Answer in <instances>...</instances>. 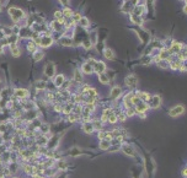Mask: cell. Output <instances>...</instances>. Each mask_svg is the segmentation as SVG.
Masks as SVG:
<instances>
[{
    "label": "cell",
    "instance_id": "1",
    "mask_svg": "<svg viewBox=\"0 0 187 178\" xmlns=\"http://www.w3.org/2000/svg\"><path fill=\"white\" fill-rule=\"evenodd\" d=\"M9 15L11 16L12 21L17 22L21 17L24 16V11H22L21 9H17V8H10L9 9Z\"/></svg>",
    "mask_w": 187,
    "mask_h": 178
},
{
    "label": "cell",
    "instance_id": "2",
    "mask_svg": "<svg viewBox=\"0 0 187 178\" xmlns=\"http://www.w3.org/2000/svg\"><path fill=\"white\" fill-rule=\"evenodd\" d=\"M183 111H185L183 106H181V105L175 106V107H172V108L169 111V116H170V117H177V116L183 113Z\"/></svg>",
    "mask_w": 187,
    "mask_h": 178
},
{
    "label": "cell",
    "instance_id": "3",
    "mask_svg": "<svg viewBox=\"0 0 187 178\" xmlns=\"http://www.w3.org/2000/svg\"><path fill=\"white\" fill-rule=\"evenodd\" d=\"M183 48H185V45H183L182 43H180V42H177V41H172L171 47H170V53H175V54H177V53L181 52Z\"/></svg>",
    "mask_w": 187,
    "mask_h": 178
},
{
    "label": "cell",
    "instance_id": "4",
    "mask_svg": "<svg viewBox=\"0 0 187 178\" xmlns=\"http://www.w3.org/2000/svg\"><path fill=\"white\" fill-rule=\"evenodd\" d=\"M94 59H91V60L89 61H86L85 64H82L81 66V70H82V73L84 74H91L94 71V68H92V65H94Z\"/></svg>",
    "mask_w": 187,
    "mask_h": 178
},
{
    "label": "cell",
    "instance_id": "5",
    "mask_svg": "<svg viewBox=\"0 0 187 178\" xmlns=\"http://www.w3.org/2000/svg\"><path fill=\"white\" fill-rule=\"evenodd\" d=\"M92 68H94V71H96L97 74H101L106 70V65H105V63H102V61H95L92 65Z\"/></svg>",
    "mask_w": 187,
    "mask_h": 178
},
{
    "label": "cell",
    "instance_id": "6",
    "mask_svg": "<svg viewBox=\"0 0 187 178\" xmlns=\"http://www.w3.org/2000/svg\"><path fill=\"white\" fill-rule=\"evenodd\" d=\"M138 84V80H137V77L134 75H129V76L126 77V85L128 87H132V89H134L135 86Z\"/></svg>",
    "mask_w": 187,
    "mask_h": 178
},
{
    "label": "cell",
    "instance_id": "7",
    "mask_svg": "<svg viewBox=\"0 0 187 178\" xmlns=\"http://www.w3.org/2000/svg\"><path fill=\"white\" fill-rule=\"evenodd\" d=\"M54 73H56V66H54V64H53V63H49V64L46 65V68H45V74L47 75V76L52 77L53 75H54Z\"/></svg>",
    "mask_w": 187,
    "mask_h": 178
},
{
    "label": "cell",
    "instance_id": "8",
    "mask_svg": "<svg viewBox=\"0 0 187 178\" xmlns=\"http://www.w3.org/2000/svg\"><path fill=\"white\" fill-rule=\"evenodd\" d=\"M148 102L150 103L151 108H158L159 106H160V103H161V98L159 97V96H153V97H150V100Z\"/></svg>",
    "mask_w": 187,
    "mask_h": 178
},
{
    "label": "cell",
    "instance_id": "9",
    "mask_svg": "<svg viewBox=\"0 0 187 178\" xmlns=\"http://www.w3.org/2000/svg\"><path fill=\"white\" fill-rule=\"evenodd\" d=\"M134 95L143 102H148L149 100H150V95H149L148 92H142V91H139V92L134 93Z\"/></svg>",
    "mask_w": 187,
    "mask_h": 178
},
{
    "label": "cell",
    "instance_id": "10",
    "mask_svg": "<svg viewBox=\"0 0 187 178\" xmlns=\"http://www.w3.org/2000/svg\"><path fill=\"white\" fill-rule=\"evenodd\" d=\"M121 93H122V89L118 87V86H116V87H113V89L111 90L110 97L112 98V100H116V98H118V96H119Z\"/></svg>",
    "mask_w": 187,
    "mask_h": 178
},
{
    "label": "cell",
    "instance_id": "11",
    "mask_svg": "<svg viewBox=\"0 0 187 178\" xmlns=\"http://www.w3.org/2000/svg\"><path fill=\"white\" fill-rule=\"evenodd\" d=\"M15 96L19 98H26L29 96V92H27V90L25 89H17L15 90Z\"/></svg>",
    "mask_w": 187,
    "mask_h": 178
},
{
    "label": "cell",
    "instance_id": "12",
    "mask_svg": "<svg viewBox=\"0 0 187 178\" xmlns=\"http://www.w3.org/2000/svg\"><path fill=\"white\" fill-rule=\"evenodd\" d=\"M103 55H105V58L108 59V60H113L114 59V53H113V50L110 48H106L105 50H103Z\"/></svg>",
    "mask_w": 187,
    "mask_h": 178
},
{
    "label": "cell",
    "instance_id": "13",
    "mask_svg": "<svg viewBox=\"0 0 187 178\" xmlns=\"http://www.w3.org/2000/svg\"><path fill=\"white\" fill-rule=\"evenodd\" d=\"M82 129H84V131L85 133H87V134H91L94 131V125H92V123H89V122H86L85 124L82 125Z\"/></svg>",
    "mask_w": 187,
    "mask_h": 178
},
{
    "label": "cell",
    "instance_id": "14",
    "mask_svg": "<svg viewBox=\"0 0 187 178\" xmlns=\"http://www.w3.org/2000/svg\"><path fill=\"white\" fill-rule=\"evenodd\" d=\"M63 84H64V76L63 75H57V76L54 77V85L57 86V87H60Z\"/></svg>",
    "mask_w": 187,
    "mask_h": 178
},
{
    "label": "cell",
    "instance_id": "15",
    "mask_svg": "<svg viewBox=\"0 0 187 178\" xmlns=\"http://www.w3.org/2000/svg\"><path fill=\"white\" fill-rule=\"evenodd\" d=\"M122 150H123V152H124L126 155H129V156H134V150L132 149V146H129V145H123Z\"/></svg>",
    "mask_w": 187,
    "mask_h": 178
},
{
    "label": "cell",
    "instance_id": "16",
    "mask_svg": "<svg viewBox=\"0 0 187 178\" xmlns=\"http://www.w3.org/2000/svg\"><path fill=\"white\" fill-rule=\"evenodd\" d=\"M58 42H59L62 45H65V47H69V45L73 44L72 39H70V38H68V37H63V38H60Z\"/></svg>",
    "mask_w": 187,
    "mask_h": 178
},
{
    "label": "cell",
    "instance_id": "17",
    "mask_svg": "<svg viewBox=\"0 0 187 178\" xmlns=\"http://www.w3.org/2000/svg\"><path fill=\"white\" fill-rule=\"evenodd\" d=\"M10 50H11V54L14 55V57H19V55L21 54L20 49L17 48L16 44H11V45H10Z\"/></svg>",
    "mask_w": 187,
    "mask_h": 178
},
{
    "label": "cell",
    "instance_id": "18",
    "mask_svg": "<svg viewBox=\"0 0 187 178\" xmlns=\"http://www.w3.org/2000/svg\"><path fill=\"white\" fill-rule=\"evenodd\" d=\"M98 80L101 81L102 84H108V81H110V77L107 76L105 73H101V74H98Z\"/></svg>",
    "mask_w": 187,
    "mask_h": 178
},
{
    "label": "cell",
    "instance_id": "19",
    "mask_svg": "<svg viewBox=\"0 0 187 178\" xmlns=\"http://www.w3.org/2000/svg\"><path fill=\"white\" fill-rule=\"evenodd\" d=\"M27 48H29L30 52H32V53L37 52V44L33 42V41H30V43L27 44Z\"/></svg>",
    "mask_w": 187,
    "mask_h": 178
},
{
    "label": "cell",
    "instance_id": "20",
    "mask_svg": "<svg viewBox=\"0 0 187 178\" xmlns=\"http://www.w3.org/2000/svg\"><path fill=\"white\" fill-rule=\"evenodd\" d=\"M110 145H111V142L108 141V140H102V141L100 142V149L107 150V149H110Z\"/></svg>",
    "mask_w": 187,
    "mask_h": 178
},
{
    "label": "cell",
    "instance_id": "21",
    "mask_svg": "<svg viewBox=\"0 0 187 178\" xmlns=\"http://www.w3.org/2000/svg\"><path fill=\"white\" fill-rule=\"evenodd\" d=\"M130 20H132V22H134V24L137 25H142V19H140V16H137V15H130Z\"/></svg>",
    "mask_w": 187,
    "mask_h": 178
},
{
    "label": "cell",
    "instance_id": "22",
    "mask_svg": "<svg viewBox=\"0 0 187 178\" xmlns=\"http://www.w3.org/2000/svg\"><path fill=\"white\" fill-rule=\"evenodd\" d=\"M79 25L81 26V27H87L90 25L89 20L86 19V17H80V20H79Z\"/></svg>",
    "mask_w": 187,
    "mask_h": 178
},
{
    "label": "cell",
    "instance_id": "23",
    "mask_svg": "<svg viewBox=\"0 0 187 178\" xmlns=\"http://www.w3.org/2000/svg\"><path fill=\"white\" fill-rule=\"evenodd\" d=\"M62 12H63V15H64L65 19H68V17H72V15H73V11H72V9H69V8H65Z\"/></svg>",
    "mask_w": 187,
    "mask_h": 178
},
{
    "label": "cell",
    "instance_id": "24",
    "mask_svg": "<svg viewBox=\"0 0 187 178\" xmlns=\"http://www.w3.org/2000/svg\"><path fill=\"white\" fill-rule=\"evenodd\" d=\"M144 9H145V6H143V5H139V6H137V8L134 9V15H137V16H140Z\"/></svg>",
    "mask_w": 187,
    "mask_h": 178
},
{
    "label": "cell",
    "instance_id": "25",
    "mask_svg": "<svg viewBox=\"0 0 187 178\" xmlns=\"http://www.w3.org/2000/svg\"><path fill=\"white\" fill-rule=\"evenodd\" d=\"M43 53L42 52H35V54H33V58H35V60H41L42 58H43Z\"/></svg>",
    "mask_w": 187,
    "mask_h": 178
},
{
    "label": "cell",
    "instance_id": "26",
    "mask_svg": "<svg viewBox=\"0 0 187 178\" xmlns=\"http://www.w3.org/2000/svg\"><path fill=\"white\" fill-rule=\"evenodd\" d=\"M72 20H73V22H79V20H80V14L79 12H73V15H72Z\"/></svg>",
    "mask_w": 187,
    "mask_h": 178
},
{
    "label": "cell",
    "instance_id": "27",
    "mask_svg": "<svg viewBox=\"0 0 187 178\" xmlns=\"http://www.w3.org/2000/svg\"><path fill=\"white\" fill-rule=\"evenodd\" d=\"M74 80L75 81H79V82H80V81L82 80V76H81V74L79 73V71H75V73H74Z\"/></svg>",
    "mask_w": 187,
    "mask_h": 178
},
{
    "label": "cell",
    "instance_id": "28",
    "mask_svg": "<svg viewBox=\"0 0 187 178\" xmlns=\"http://www.w3.org/2000/svg\"><path fill=\"white\" fill-rule=\"evenodd\" d=\"M107 120L110 122V123H112V124H113V123H116V122H117V114L112 113L110 117H108V119H107Z\"/></svg>",
    "mask_w": 187,
    "mask_h": 178
},
{
    "label": "cell",
    "instance_id": "29",
    "mask_svg": "<svg viewBox=\"0 0 187 178\" xmlns=\"http://www.w3.org/2000/svg\"><path fill=\"white\" fill-rule=\"evenodd\" d=\"M82 45H84V48L85 49H89L90 47H91V42H90V39H85L84 42H82Z\"/></svg>",
    "mask_w": 187,
    "mask_h": 178
},
{
    "label": "cell",
    "instance_id": "30",
    "mask_svg": "<svg viewBox=\"0 0 187 178\" xmlns=\"http://www.w3.org/2000/svg\"><path fill=\"white\" fill-rule=\"evenodd\" d=\"M37 87H38L40 90H45V89H46V82H45V81H41V82H38V84H37Z\"/></svg>",
    "mask_w": 187,
    "mask_h": 178
},
{
    "label": "cell",
    "instance_id": "31",
    "mask_svg": "<svg viewBox=\"0 0 187 178\" xmlns=\"http://www.w3.org/2000/svg\"><path fill=\"white\" fill-rule=\"evenodd\" d=\"M58 167H59L60 170H64L65 167H67V163H65V162H59V163H58Z\"/></svg>",
    "mask_w": 187,
    "mask_h": 178
},
{
    "label": "cell",
    "instance_id": "32",
    "mask_svg": "<svg viewBox=\"0 0 187 178\" xmlns=\"http://www.w3.org/2000/svg\"><path fill=\"white\" fill-rule=\"evenodd\" d=\"M68 118H69V120H70V122H74L75 119H76V116H75V114H72V113H70V116H69Z\"/></svg>",
    "mask_w": 187,
    "mask_h": 178
},
{
    "label": "cell",
    "instance_id": "33",
    "mask_svg": "<svg viewBox=\"0 0 187 178\" xmlns=\"http://www.w3.org/2000/svg\"><path fill=\"white\" fill-rule=\"evenodd\" d=\"M42 131H43V133H47V131H48V125H47V124L42 125Z\"/></svg>",
    "mask_w": 187,
    "mask_h": 178
},
{
    "label": "cell",
    "instance_id": "34",
    "mask_svg": "<svg viewBox=\"0 0 187 178\" xmlns=\"http://www.w3.org/2000/svg\"><path fill=\"white\" fill-rule=\"evenodd\" d=\"M182 176H183V177H186V170L182 171Z\"/></svg>",
    "mask_w": 187,
    "mask_h": 178
},
{
    "label": "cell",
    "instance_id": "35",
    "mask_svg": "<svg viewBox=\"0 0 187 178\" xmlns=\"http://www.w3.org/2000/svg\"><path fill=\"white\" fill-rule=\"evenodd\" d=\"M31 178H35V177H31Z\"/></svg>",
    "mask_w": 187,
    "mask_h": 178
}]
</instances>
